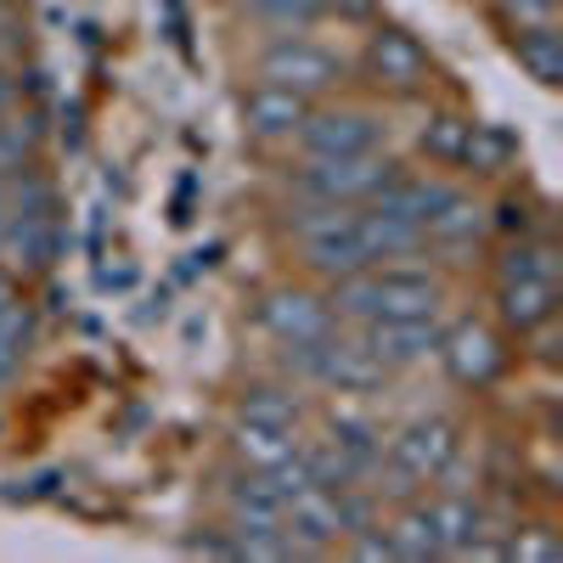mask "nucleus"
Listing matches in <instances>:
<instances>
[{
    "mask_svg": "<svg viewBox=\"0 0 563 563\" xmlns=\"http://www.w3.org/2000/svg\"><path fill=\"white\" fill-rule=\"evenodd\" d=\"M327 305L339 327H366V321H411V316H445L451 305V276L440 260H384L327 282Z\"/></svg>",
    "mask_w": 563,
    "mask_h": 563,
    "instance_id": "obj_1",
    "label": "nucleus"
},
{
    "mask_svg": "<svg viewBox=\"0 0 563 563\" xmlns=\"http://www.w3.org/2000/svg\"><path fill=\"white\" fill-rule=\"evenodd\" d=\"M462 440H467L462 422L451 411H440V406L384 429V451H378V462H372V474H366L372 496H378L384 507H395V501H406L417 490H429L440 479V467L456 456Z\"/></svg>",
    "mask_w": 563,
    "mask_h": 563,
    "instance_id": "obj_2",
    "label": "nucleus"
},
{
    "mask_svg": "<svg viewBox=\"0 0 563 563\" xmlns=\"http://www.w3.org/2000/svg\"><path fill=\"white\" fill-rule=\"evenodd\" d=\"M282 238H288L294 271L310 276V282H321V288H327V282H339V276H350V271H366L372 265L361 209L288 203V209H282Z\"/></svg>",
    "mask_w": 563,
    "mask_h": 563,
    "instance_id": "obj_3",
    "label": "nucleus"
},
{
    "mask_svg": "<svg viewBox=\"0 0 563 563\" xmlns=\"http://www.w3.org/2000/svg\"><path fill=\"white\" fill-rule=\"evenodd\" d=\"M249 74L265 79V85L294 90L305 102H321V97H333L339 85H350V57L310 29H288V34H265L254 45Z\"/></svg>",
    "mask_w": 563,
    "mask_h": 563,
    "instance_id": "obj_4",
    "label": "nucleus"
},
{
    "mask_svg": "<svg viewBox=\"0 0 563 563\" xmlns=\"http://www.w3.org/2000/svg\"><path fill=\"white\" fill-rule=\"evenodd\" d=\"M406 164L395 153H372V158H299L282 169V192L288 203H339V209H361L384 192Z\"/></svg>",
    "mask_w": 563,
    "mask_h": 563,
    "instance_id": "obj_5",
    "label": "nucleus"
},
{
    "mask_svg": "<svg viewBox=\"0 0 563 563\" xmlns=\"http://www.w3.org/2000/svg\"><path fill=\"white\" fill-rule=\"evenodd\" d=\"M249 321L276 355L282 350H310L339 327L333 305H327V288L310 282V276H282V282H271V288H260L254 305H249Z\"/></svg>",
    "mask_w": 563,
    "mask_h": 563,
    "instance_id": "obj_6",
    "label": "nucleus"
},
{
    "mask_svg": "<svg viewBox=\"0 0 563 563\" xmlns=\"http://www.w3.org/2000/svg\"><path fill=\"white\" fill-rule=\"evenodd\" d=\"M350 79H361L372 97L417 102V97H429V85H434V57L422 52L417 34L378 18L361 34V52L350 57Z\"/></svg>",
    "mask_w": 563,
    "mask_h": 563,
    "instance_id": "obj_7",
    "label": "nucleus"
},
{
    "mask_svg": "<svg viewBox=\"0 0 563 563\" xmlns=\"http://www.w3.org/2000/svg\"><path fill=\"white\" fill-rule=\"evenodd\" d=\"M440 372L467 389V395H485L496 389L507 372H512V339L501 333V327L490 316H474V310H462V316H445L440 321V350H434Z\"/></svg>",
    "mask_w": 563,
    "mask_h": 563,
    "instance_id": "obj_8",
    "label": "nucleus"
},
{
    "mask_svg": "<svg viewBox=\"0 0 563 563\" xmlns=\"http://www.w3.org/2000/svg\"><path fill=\"white\" fill-rule=\"evenodd\" d=\"M294 153L299 158H372V153H389V119L372 102L321 97V102H310V113L294 135Z\"/></svg>",
    "mask_w": 563,
    "mask_h": 563,
    "instance_id": "obj_9",
    "label": "nucleus"
},
{
    "mask_svg": "<svg viewBox=\"0 0 563 563\" xmlns=\"http://www.w3.org/2000/svg\"><path fill=\"white\" fill-rule=\"evenodd\" d=\"M305 113H310L305 97H294V90H282V85H265V79H249V90L238 97L243 135L254 141V147H265V153H288Z\"/></svg>",
    "mask_w": 563,
    "mask_h": 563,
    "instance_id": "obj_10",
    "label": "nucleus"
},
{
    "mask_svg": "<svg viewBox=\"0 0 563 563\" xmlns=\"http://www.w3.org/2000/svg\"><path fill=\"white\" fill-rule=\"evenodd\" d=\"M440 321H445V316L366 321V327H355V333H361L366 355L378 361L389 378H406V372H417V366H429V361H434V350H440Z\"/></svg>",
    "mask_w": 563,
    "mask_h": 563,
    "instance_id": "obj_11",
    "label": "nucleus"
},
{
    "mask_svg": "<svg viewBox=\"0 0 563 563\" xmlns=\"http://www.w3.org/2000/svg\"><path fill=\"white\" fill-rule=\"evenodd\" d=\"M558 316V276H519V282H490V321L507 339L536 333L541 321Z\"/></svg>",
    "mask_w": 563,
    "mask_h": 563,
    "instance_id": "obj_12",
    "label": "nucleus"
},
{
    "mask_svg": "<svg viewBox=\"0 0 563 563\" xmlns=\"http://www.w3.org/2000/svg\"><path fill=\"white\" fill-rule=\"evenodd\" d=\"M474 130H479V119H474V113L434 108L429 119L417 124V153H422V164L440 169V175H456V180H462L467 153H474Z\"/></svg>",
    "mask_w": 563,
    "mask_h": 563,
    "instance_id": "obj_13",
    "label": "nucleus"
},
{
    "mask_svg": "<svg viewBox=\"0 0 563 563\" xmlns=\"http://www.w3.org/2000/svg\"><path fill=\"white\" fill-rule=\"evenodd\" d=\"M507 52L519 57V68H525L541 90H558V85H563V34H558V23L507 29Z\"/></svg>",
    "mask_w": 563,
    "mask_h": 563,
    "instance_id": "obj_14",
    "label": "nucleus"
},
{
    "mask_svg": "<svg viewBox=\"0 0 563 563\" xmlns=\"http://www.w3.org/2000/svg\"><path fill=\"white\" fill-rule=\"evenodd\" d=\"M34 333H40V321H34V305H29V294L18 288V294H12L7 305H0V389L23 378V366H29V350H34Z\"/></svg>",
    "mask_w": 563,
    "mask_h": 563,
    "instance_id": "obj_15",
    "label": "nucleus"
},
{
    "mask_svg": "<svg viewBox=\"0 0 563 563\" xmlns=\"http://www.w3.org/2000/svg\"><path fill=\"white\" fill-rule=\"evenodd\" d=\"M238 18L260 34H288V29H316L327 23V0H231Z\"/></svg>",
    "mask_w": 563,
    "mask_h": 563,
    "instance_id": "obj_16",
    "label": "nucleus"
},
{
    "mask_svg": "<svg viewBox=\"0 0 563 563\" xmlns=\"http://www.w3.org/2000/svg\"><path fill=\"white\" fill-rule=\"evenodd\" d=\"M305 434H282V429H260V422H238V417H231L225 422V451H231V462H238V467H271V462L288 456Z\"/></svg>",
    "mask_w": 563,
    "mask_h": 563,
    "instance_id": "obj_17",
    "label": "nucleus"
},
{
    "mask_svg": "<svg viewBox=\"0 0 563 563\" xmlns=\"http://www.w3.org/2000/svg\"><path fill=\"white\" fill-rule=\"evenodd\" d=\"M496 558H519V563H552L563 558V536L552 530V519H512L501 536Z\"/></svg>",
    "mask_w": 563,
    "mask_h": 563,
    "instance_id": "obj_18",
    "label": "nucleus"
},
{
    "mask_svg": "<svg viewBox=\"0 0 563 563\" xmlns=\"http://www.w3.org/2000/svg\"><path fill=\"white\" fill-rule=\"evenodd\" d=\"M34 153H40V113H29V108L0 113V180L34 164Z\"/></svg>",
    "mask_w": 563,
    "mask_h": 563,
    "instance_id": "obj_19",
    "label": "nucleus"
},
{
    "mask_svg": "<svg viewBox=\"0 0 563 563\" xmlns=\"http://www.w3.org/2000/svg\"><path fill=\"white\" fill-rule=\"evenodd\" d=\"M496 18L507 29H530V23H558V0H490Z\"/></svg>",
    "mask_w": 563,
    "mask_h": 563,
    "instance_id": "obj_20",
    "label": "nucleus"
},
{
    "mask_svg": "<svg viewBox=\"0 0 563 563\" xmlns=\"http://www.w3.org/2000/svg\"><path fill=\"white\" fill-rule=\"evenodd\" d=\"M186 552H203V558H238V536H231V525H209L203 536H186Z\"/></svg>",
    "mask_w": 563,
    "mask_h": 563,
    "instance_id": "obj_21",
    "label": "nucleus"
},
{
    "mask_svg": "<svg viewBox=\"0 0 563 563\" xmlns=\"http://www.w3.org/2000/svg\"><path fill=\"white\" fill-rule=\"evenodd\" d=\"M327 18H339L350 29H372L378 23V0H327Z\"/></svg>",
    "mask_w": 563,
    "mask_h": 563,
    "instance_id": "obj_22",
    "label": "nucleus"
},
{
    "mask_svg": "<svg viewBox=\"0 0 563 563\" xmlns=\"http://www.w3.org/2000/svg\"><path fill=\"white\" fill-rule=\"evenodd\" d=\"M18 52V23H12V0H0V63H12Z\"/></svg>",
    "mask_w": 563,
    "mask_h": 563,
    "instance_id": "obj_23",
    "label": "nucleus"
},
{
    "mask_svg": "<svg viewBox=\"0 0 563 563\" xmlns=\"http://www.w3.org/2000/svg\"><path fill=\"white\" fill-rule=\"evenodd\" d=\"M18 288H23V282H12V276H7V271H0V305H7V299H12V294H18Z\"/></svg>",
    "mask_w": 563,
    "mask_h": 563,
    "instance_id": "obj_24",
    "label": "nucleus"
}]
</instances>
